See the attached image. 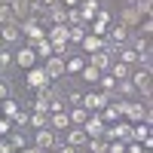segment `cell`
Listing matches in <instances>:
<instances>
[{
    "label": "cell",
    "mask_w": 153,
    "mask_h": 153,
    "mask_svg": "<svg viewBox=\"0 0 153 153\" xmlns=\"http://www.w3.org/2000/svg\"><path fill=\"white\" fill-rule=\"evenodd\" d=\"M46 40L52 43V55L65 58V52H68V25H52L49 34H46Z\"/></svg>",
    "instance_id": "1"
},
{
    "label": "cell",
    "mask_w": 153,
    "mask_h": 153,
    "mask_svg": "<svg viewBox=\"0 0 153 153\" xmlns=\"http://www.w3.org/2000/svg\"><path fill=\"white\" fill-rule=\"evenodd\" d=\"M34 147H40V150H55V147H58V138H55V132L49 129V126L37 129V135H34Z\"/></svg>",
    "instance_id": "2"
},
{
    "label": "cell",
    "mask_w": 153,
    "mask_h": 153,
    "mask_svg": "<svg viewBox=\"0 0 153 153\" xmlns=\"http://www.w3.org/2000/svg\"><path fill=\"white\" fill-rule=\"evenodd\" d=\"M43 71H46L49 80H61V76H65V58L61 55H49L43 61Z\"/></svg>",
    "instance_id": "3"
},
{
    "label": "cell",
    "mask_w": 153,
    "mask_h": 153,
    "mask_svg": "<svg viewBox=\"0 0 153 153\" xmlns=\"http://www.w3.org/2000/svg\"><path fill=\"white\" fill-rule=\"evenodd\" d=\"M25 83H28L31 89H46L52 80L46 76V71H43V68H28V74H25Z\"/></svg>",
    "instance_id": "4"
},
{
    "label": "cell",
    "mask_w": 153,
    "mask_h": 153,
    "mask_svg": "<svg viewBox=\"0 0 153 153\" xmlns=\"http://www.w3.org/2000/svg\"><path fill=\"white\" fill-rule=\"evenodd\" d=\"M123 117H129L132 123H150V110H147L144 104H138V101H129Z\"/></svg>",
    "instance_id": "5"
},
{
    "label": "cell",
    "mask_w": 153,
    "mask_h": 153,
    "mask_svg": "<svg viewBox=\"0 0 153 153\" xmlns=\"http://www.w3.org/2000/svg\"><path fill=\"white\" fill-rule=\"evenodd\" d=\"M107 101H113V95H104V92H95V89H92L89 95H83V107L86 110H101Z\"/></svg>",
    "instance_id": "6"
},
{
    "label": "cell",
    "mask_w": 153,
    "mask_h": 153,
    "mask_svg": "<svg viewBox=\"0 0 153 153\" xmlns=\"http://www.w3.org/2000/svg\"><path fill=\"white\" fill-rule=\"evenodd\" d=\"M12 61H16L19 68H25V71H28V68H34V65H37V52H34L31 46H22L19 52L12 55Z\"/></svg>",
    "instance_id": "7"
},
{
    "label": "cell",
    "mask_w": 153,
    "mask_h": 153,
    "mask_svg": "<svg viewBox=\"0 0 153 153\" xmlns=\"http://www.w3.org/2000/svg\"><path fill=\"white\" fill-rule=\"evenodd\" d=\"M0 40H3V43H19V40H22L19 22H6V25H0Z\"/></svg>",
    "instance_id": "8"
},
{
    "label": "cell",
    "mask_w": 153,
    "mask_h": 153,
    "mask_svg": "<svg viewBox=\"0 0 153 153\" xmlns=\"http://www.w3.org/2000/svg\"><path fill=\"white\" fill-rule=\"evenodd\" d=\"M12 16H16V22H25V19H31V6H34V0H12Z\"/></svg>",
    "instance_id": "9"
},
{
    "label": "cell",
    "mask_w": 153,
    "mask_h": 153,
    "mask_svg": "<svg viewBox=\"0 0 153 153\" xmlns=\"http://www.w3.org/2000/svg\"><path fill=\"white\" fill-rule=\"evenodd\" d=\"M49 129H52V132H68V129H71L68 110H58V113H52V117H49Z\"/></svg>",
    "instance_id": "10"
},
{
    "label": "cell",
    "mask_w": 153,
    "mask_h": 153,
    "mask_svg": "<svg viewBox=\"0 0 153 153\" xmlns=\"http://www.w3.org/2000/svg\"><path fill=\"white\" fill-rule=\"evenodd\" d=\"M86 141H89V135L83 132V126H71L68 129V144L71 147H86Z\"/></svg>",
    "instance_id": "11"
},
{
    "label": "cell",
    "mask_w": 153,
    "mask_h": 153,
    "mask_svg": "<svg viewBox=\"0 0 153 153\" xmlns=\"http://www.w3.org/2000/svg\"><path fill=\"white\" fill-rule=\"evenodd\" d=\"M101 49H104V40H101V37H92V34H86L83 37V43H80V52H101Z\"/></svg>",
    "instance_id": "12"
},
{
    "label": "cell",
    "mask_w": 153,
    "mask_h": 153,
    "mask_svg": "<svg viewBox=\"0 0 153 153\" xmlns=\"http://www.w3.org/2000/svg\"><path fill=\"white\" fill-rule=\"evenodd\" d=\"M89 65H92V68H98L101 74H104V71L113 65V58H110V52H92V55H89Z\"/></svg>",
    "instance_id": "13"
},
{
    "label": "cell",
    "mask_w": 153,
    "mask_h": 153,
    "mask_svg": "<svg viewBox=\"0 0 153 153\" xmlns=\"http://www.w3.org/2000/svg\"><path fill=\"white\" fill-rule=\"evenodd\" d=\"M150 74H153V71H150V68H144V65L138 68V71H132V86H135V89L147 86V83H150Z\"/></svg>",
    "instance_id": "14"
},
{
    "label": "cell",
    "mask_w": 153,
    "mask_h": 153,
    "mask_svg": "<svg viewBox=\"0 0 153 153\" xmlns=\"http://www.w3.org/2000/svg\"><path fill=\"white\" fill-rule=\"evenodd\" d=\"M49 22L52 25H68V6H49Z\"/></svg>",
    "instance_id": "15"
},
{
    "label": "cell",
    "mask_w": 153,
    "mask_h": 153,
    "mask_svg": "<svg viewBox=\"0 0 153 153\" xmlns=\"http://www.w3.org/2000/svg\"><path fill=\"white\" fill-rule=\"evenodd\" d=\"M138 22H141V16H138V9H135V6H126V9L120 12V25H123V28L138 25Z\"/></svg>",
    "instance_id": "16"
},
{
    "label": "cell",
    "mask_w": 153,
    "mask_h": 153,
    "mask_svg": "<svg viewBox=\"0 0 153 153\" xmlns=\"http://www.w3.org/2000/svg\"><path fill=\"white\" fill-rule=\"evenodd\" d=\"M86 34H89V31H86V25H71V28H68V43H74V46H80Z\"/></svg>",
    "instance_id": "17"
},
{
    "label": "cell",
    "mask_w": 153,
    "mask_h": 153,
    "mask_svg": "<svg viewBox=\"0 0 153 153\" xmlns=\"http://www.w3.org/2000/svg\"><path fill=\"white\" fill-rule=\"evenodd\" d=\"M86 117H89V110H86L83 104H76V107H71V110H68L71 126H83V123H86Z\"/></svg>",
    "instance_id": "18"
},
{
    "label": "cell",
    "mask_w": 153,
    "mask_h": 153,
    "mask_svg": "<svg viewBox=\"0 0 153 153\" xmlns=\"http://www.w3.org/2000/svg\"><path fill=\"white\" fill-rule=\"evenodd\" d=\"M31 49H34V52H37V58H49V55H52V43H49L46 40V37H43V40H37V43H31Z\"/></svg>",
    "instance_id": "19"
},
{
    "label": "cell",
    "mask_w": 153,
    "mask_h": 153,
    "mask_svg": "<svg viewBox=\"0 0 153 153\" xmlns=\"http://www.w3.org/2000/svg\"><path fill=\"white\" fill-rule=\"evenodd\" d=\"M34 113H49V98L43 95V89H37V95H34V104H31Z\"/></svg>",
    "instance_id": "20"
},
{
    "label": "cell",
    "mask_w": 153,
    "mask_h": 153,
    "mask_svg": "<svg viewBox=\"0 0 153 153\" xmlns=\"http://www.w3.org/2000/svg\"><path fill=\"white\" fill-rule=\"evenodd\" d=\"M117 55H120V61H123V65H138V52H135V49H126V46H117Z\"/></svg>",
    "instance_id": "21"
},
{
    "label": "cell",
    "mask_w": 153,
    "mask_h": 153,
    "mask_svg": "<svg viewBox=\"0 0 153 153\" xmlns=\"http://www.w3.org/2000/svg\"><path fill=\"white\" fill-rule=\"evenodd\" d=\"M98 83H101V92H104V95H113V89H117V80H113L107 71L98 76Z\"/></svg>",
    "instance_id": "22"
},
{
    "label": "cell",
    "mask_w": 153,
    "mask_h": 153,
    "mask_svg": "<svg viewBox=\"0 0 153 153\" xmlns=\"http://www.w3.org/2000/svg\"><path fill=\"white\" fill-rule=\"evenodd\" d=\"M98 12V0H83V9H80V16L83 22H92V16Z\"/></svg>",
    "instance_id": "23"
},
{
    "label": "cell",
    "mask_w": 153,
    "mask_h": 153,
    "mask_svg": "<svg viewBox=\"0 0 153 153\" xmlns=\"http://www.w3.org/2000/svg\"><path fill=\"white\" fill-rule=\"evenodd\" d=\"M80 76H83L86 83H98L101 71H98V68H92V65H89V61H86V65H83V71H80Z\"/></svg>",
    "instance_id": "24"
},
{
    "label": "cell",
    "mask_w": 153,
    "mask_h": 153,
    "mask_svg": "<svg viewBox=\"0 0 153 153\" xmlns=\"http://www.w3.org/2000/svg\"><path fill=\"white\" fill-rule=\"evenodd\" d=\"M0 110H3V117H9V120H12V117H16V110H19V104H16V101L6 95L3 101H0Z\"/></svg>",
    "instance_id": "25"
},
{
    "label": "cell",
    "mask_w": 153,
    "mask_h": 153,
    "mask_svg": "<svg viewBox=\"0 0 153 153\" xmlns=\"http://www.w3.org/2000/svg\"><path fill=\"white\" fill-rule=\"evenodd\" d=\"M147 135H150V123H138L132 129V141H144Z\"/></svg>",
    "instance_id": "26"
},
{
    "label": "cell",
    "mask_w": 153,
    "mask_h": 153,
    "mask_svg": "<svg viewBox=\"0 0 153 153\" xmlns=\"http://www.w3.org/2000/svg\"><path fill=\"white\" fill-rule=\"evenodd\" d=\"M86 147L92 150V153H107V141H104V138H89Z\"/></svg>",
    "instance_id": "27"
},
{
    "label": "cell",
    "mask_w": 153,
    "mask_h": 153,
    "mask_svg": "<svg viewBox=\"0 0 153 153\" xmlns=\"http://www.w3.org/2000/svg\"><path fill=\"white\" fill-rule=\"evenodd\" d=\"M86 61L83 58H65V74H80Z\"/></svg>",
    "instance_id": "28"
},
{
    "label": "cell",
    "mask_w": 153,
    "mask_h": 153,
    "mask_svg": "<svg viewBox=\"0 0 153 153\" xmlns=\"http://www.w3.org/2000/svg\"><path fill=\"white\" fill-rule=\"evenodd\" d=\"M28 126H31V129H43V126H49V120H46V113H31Z\"/></svg>",
    "instance_id": "29"
},
{
    "label": "cell",
    "mask_w": 153,
    "mask_h": 153,
    "mask_svg": "<svg viewBox=\"0 0 153 153\" xmlns=\"http://www.w3.org/2000/svg\"><path fill=\"white\" fill-rule=\"evenodd\" d=\"M117 89H120V95H126V98H129V95H135V86H132V80H129V76H126V80H117Z\"/></svg>",
    "instance_id": "30"
},
{
    "label": "cell",
    "mask_w": 153,
    "mask_h": 153,
    "mask_svg": "<svg viewBox=\"0 0 153 153\" xmlns=\"http://www.w3.org/2000/svg\"><path fill=\"white\" fill-rule=\"evenodd\" d=\"M6 141L12 144V150H22V147H25V138H22V132H19V129H12Z\"/></svg>",
    "instance_id": "31"
},
{
    "label": "cell",
    "mask_w": 153,
    "mask_h": 153,
    "mask_svg": "<svg viewBox=\"0 0 153 153\" xmlns=\"http://www.w3.org/2000/svg\"><path fill=\"white\" fill-rule=\"evenodd\" d=\"M6 22H16V16H12L9 3H0V25H6Z\"/></svg>",
    "instance_id": "32"
},
{
    "label": "cell",
    "mask_w": 153,
    "mask_h": 153,
    "mask_svg": "<svg viewBox=\"0 0 153 153\" xmlns=\"http://www.w3.org/2000/svg\"><path fill=\"white\" fill-rule=\"evenodd\" d=\"M138 25H141V34H138V37H147V40H150V34H153V19L144 16V22H138Z\"/></svg>",
    "instance_id": "33"
},
{
    "label": "cell",
    "mask_w": 153,
    "mask_h": 153,
    "mask_svg": "<svg viewBox=\"0 0 153 153\" xmlns=\"http://www.w3.org/2000/svg\"><path fill=\"white\" fill-rule=\"evenodd\" d=\"M28 117H31V113L16 110V117H12V129H22V126H28Z\"/></svg>",
    "instance_id": "34"
},
{
    "label": "cell",
    "mask_w": 153,
    "mask_h": 153,
    "mask_svg": "<svg viewBox=\"0 0 153 153\" xmlns=\"http://www.w3.org/2000/svg\"><path fill=\"white\" fill-rule=\"evenodd\" d=\"M12 65H16V61H12V55L6 52V49H0V71H9Z\"/></svg>",
    "instance_id": "35"
},
{
    "label": "cell",
    "mask_w": 153,
    "mask_h": 153,
    "mask_svg": "<svg viewBox=\"0 0 153 153\" xmlns=\"http://www.w3.org/2000/svg\"><path fill=\"white\" fill-rule=\"evenodd\" d=\"M68 22H71V25H86L83 16H80V9H74V6H68Z\"/></svg>",
    "instance_id": "36"
},
{
    "label": "cell",
    "mask_w": 153,
    "mask_h": 153,
    "mask_svg": "<svg viewBox=\"0 0 153 153\" xmlns=\"http://www.w3.org/2000/svg\"><path fill=\"white\" fill-rule=\"evenodd\" d=\"M95 22H98V25H107V28H110V22H113V19H110V12H107V9H98V12H95Z\"/></svg>",
    "instance_id": "37"
},
{
    "label": "cell",
    "mask_w": 153,
    "mask_h": 153,
    "mask_svg": "<svg viewBox=\"0 0 153 153\" xmlns=\"http://www.w3.org/2000/svg\"><path fill=\"white\" fill-rule=\"evenodd\" d=\"M92 37H101V40H104V37H107V25H98V22H92Z\"/></svg>",
    "instance_id": "38"
},
{
    "label": "cell",
    "mask_w": 153,
    "mask_h": 153,
    "mask_svg": "<svg viewBox=\"0 0 153 153\" xmlns=\"http://www.w3.org/2000/svg\"><path fill=\"white\" fill-rule=\"evenodd\" d=\"M68 104H71V107L83 104V92H76V89H74V92H68Z\"/></svg>",
    "instance_id": "39"
},
{
    "label": "cell",
    "mask_w": 153,
    "mask_h": 153,
    "mask_svg": "<svg viewBox=\"0 0 153 153\" xmlns=\"http://www.w3.org/2000/svg\"><path fill=\"white\" fill-rule=\"evenodd\" d=\"M12 132V120L9 117H0V135H9Z\"/></svg>",
    "instance_id": "40"
},
{
    "label": "cell",
    "mask_w": 153,
    "mask_h": 153,
    "mask_svg": "<svg viewBox=\"0 0 153 153\" xmlns=\"http://www.w3.org/2000/svg\"><path fill=\"white\" fill-rule=\"evenodd\" d=\"M49 110H52V113L65 110V101H61V98H49Z\"/></svg>",
    "instance_id": "41"
},
{
    "label": "cell",
    "mask_w": 153,
    "mask_h": 153,
    "mask_svg": "<svg viewBox=\"0 0 153 153\" xmlns=\"http://www.w3.org/2000/svg\"><path fill=\"white\" fill-rule=\"evenodd\" d=\"M0 153H16V150H12V144L6 141V138H0Z\"/></svg>",
    "instance_id": "42"
},
{
    "label": "cell",
    "mask_w": 153,
    "mask_h": 153,
    "mask_svg": "<svg viewBox=\"0 0 153 153\" xmlns=\"http://www.w3.org/2000/svg\"><path fill=\"white\" fill-rule=\"evenodd\" d=\"M55 153H76V147H71V144H58Z\"/></svg>",
    "instance_id": "43"
},
{
    "label": "cell",
    "mask_w": 153,
    "mask_h": 153,
    "mask_svg": "<svg viewBox=\"0 0 153 153\" xmlns=\"http://www.w3.org/2000/svg\"><path fill=\"white\" fill-rule=\"evenodd\" d=\"M6 95H9V86H6V80H0V101H3Z\"/></svg>",
    "instance_id": "44"
},
{
    "label": "cell",
    "mask_w": 153,
    "mask_h": 153,
    "mask_svg": "<svg viewBox=\"0 0 153 153\" xmlns=\"http://www.w3.org/2000/svg\"><path fill=\"white\" fill-rule=\"evenodd\" d=\"M19 153H43V150H40V147H28V144H25V147H22Z\"/></svg>",
    "instance_id": "45"
},
{
    "label": "cell",
    "mask_w": 153,
    "mask_h": 153,
    "mask_svg": "<svg viewBox=\"0 0 153 153\" xmlns=\"http://www.w3.org/2000/svg\"><path fill=\"white\" fill-rule=\"evenodd\" d=\"M58 3H61V0H43L40 6H46V9H49V6H58Z\"/></svg>",
    "instance_id": "46"
},
{
    "label": "cell",
    "mask_w": 153,
    "mask_h": 153,
    "mask_svg": "<svg viewBox=\"0 0 153 153\" xmlns=\"http://www.w3.org/2000/svg\"><path fill=\"white\" fill-rule=\"evenodd\" d=\"M0 49H3V40H0Z\"/></svg>",
    "instance_id": "47"
},
{
    "label": "cell",
    "mask_w": 153,
    "mask_h": 153,
    "mask_svg": "<svg viewBox=\"0 0 153 153\" xmlns=\"http://www.w3.org/2000/svg\"><path fill=\"white\" fill-rule=\"evenodd\" d=\"M43 153H49V150H43Z\"/></svg>",
    "instance_id": "48"
},
{
    "label": "cell",
    "mask_w": 153,
    "mask_h": 153,
    "mask_svg": "<svg viewBox=\"0 0 153 153\" xmlns=\"http://www.w3.org/2000/svg\"><path fill=\"white\" fill-rule=\"evenodd\" d=\"M16 153H19V150H16Z\"/></svg>",
    "instance_id": "49"
}]
</instances>
